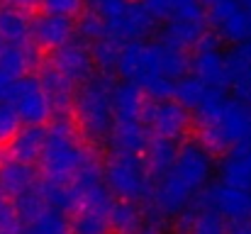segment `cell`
Listing matches in <instances>:
<instances>
[{"instance_id": "1", "label": "cell", "mask_w": 251, "mask_h": 234, "mask_svg": "<svg viewBox=\"0 0 251 234\" xmlns=\"http://www.w3.org/2000/svg\"><path fill=\"white\" fill-rule=\"evenodd\" d=\"M215 173V156L210 154L198 139H185L178 144V152L166 173L154 178L151 193L144 200L147 208L159 212L164 220H176L183 210H188L195 198L210 185Z\"/></svg>"}, {"instance_id": "2", "label": "cell", "mask_w": 251, "mask_h": 234, "mask_svg": "<svg viewBox=\"0 0 251 234\" xmlns=\"http://www.w3.org/2000/svg\"><path fill=\"white\" fill-rule=\"evenodd\" d=\"M190 117L198 130V142L212 156H227L251 142V103L239 98L220 93Z\"/></svg>"}, {"instance_id": "3", "label": "cell", "mask_w": 251, "mask_h": 234, "mask_svg": "<svg viewBox=\"0 0 251 234\" xmlns=\"http://www.w3.org/2000/svg\"><path fill=\"white\" fill-rule=\"evenodd\" d=\"M93 161L85 142L81 139L76 125L66 117L54 120V125L47 130L44 149L39 156V171L44 181L69 185L85 166Z\"/></svg>"}, {"instance_id": "4", "label": "cell", "mask_w": 251, "mask_h": 234, "mask_svg": "<svg viewBox=\"0 0 251 234\" xmlns=\"http://www.w3.org/2000/svg\"><path fill=\"white\" fill-rule=\"evenodd\" d=\"M112 88L115 78L95 74L81 83L74 93L71 112H74V125L93 147H105L112 127Z\"/></svg>"}, {"instance_id": "5", "label": "cell", "mask_w": 251, "mask_h": 234, "mask_svg": "<svg viewBox=\"0 0 251 234\" xmlns=\"http://www.w3.org/2000/svg\"><path fill=\"white\" fill-rule=\"evenodd\" d=\"M115 74L122 78V83H129L144 93L149 100H164L173 98V80L161 74L159 64V47L156 42H127L122 44L117 69Z\"/></svg>"}, {"instance_id": "6", "label": "cell", "mask_w": 251, "mask_h": 234, "mask_svg": "<svg viewBox=\"0 0 251 234\" xmlns=\"http://www.w3.org/2000/svg\"><path fill=\"white\" fill-rule=\"evenodd\" d=\"M102 183L115 200L144 203L151 193V173L142 154H120L110 152L105 163L100 166Z\"/></svg>"}, {"instance_id": "7", "label": "cell", "mask_w": 251, "mask_h": 234, "mask_svg": "<svg viewBox=\"0 0 251 234\" xmlns=\"http://www.w3.org/2000/svg\"><path fill=\"white\" fill-rule=\"evenodd\" d=\"M105 22L107 37L127 44V42H144L156 32V20L137 2V0H102L93 5Z\"/></svg>"}, {"instance_id": "8", "label": "cell", "mask_w": 251, "mask_h": 234, "mask_svg": "<svg viewBox=\"0 0 251 234\" xmlns=\"http://www.w3.org/2000/svg\"><path fill=\"white\" fill-rule=\"evenodd\" d=\"M142 122L147 130V139H168L173 144L185 142L190 127H193V117L190 112L173 98L164 100H147L144 110H142Z\"/></svg>"}, {"instance_id": "9", "label": "cell", "mask_w": 251, "mask_h": 234, "mask_svg": "<svg viewBox=\"0 0 251 234\" xmlns=\"http://www.w3.org/2000/svg\"><path fill=\"white\" fill-rule=\"evenodd\" d=\"M207 29L227 44H242L251 39V20L239 0H200Z\"/></svg>"}, {"instance_id": "10", "label": "cell", "mask_w": 251, "mask_h": 234, "mask_svg": "<svg viewBox=\"0 0 251 234\" xmlns=\"http://www.w3.org/2000/svg\"><path fill=\"white\" fill-rule=\"evenodd\" d=\"M188 74L202 80L210 88L225 90L227 93V66H225V52H222V42L207 32L195 49L188 54Z\"/></svg>"}, {"instance_id": "11", "label": "cell", "mask_w": 251, "mask_h": 234, "mask_svg": "<svg viewBox=\"0 0 251 234\" xmlns=\"http://www.w3.org/2000/svg\"><path fill=\"white\" fill-rule=\"evenodd\" d=\"M5 103L15 112L20 125H44L51 117V105H49L37 76L17 78L12 83Z\"/></svg>"}, {"instance_id": "12", "label": "cell", "mask_w": 251, "mask_h": 234, "mask_svg": "<svg viewBox=\"0 0 251 234\" xmlns=\"http://www.w3.org/2000/svg\"><path fill=\"white\" fill-rule=\"evenodd\" d=\"M49 66L54 71H59L69 83H74L76 88L85 83L88 78L95 76V66H93V56H90V47L83 39L74 37L71 42H66L64 47L54 49L49 56Z\"/></svg>"}, {"instance_id": "13", "label": "cell", "mask_w": 251, "mask_h": 234, "mask_svg": "<svg viewBox=\"0 0 251 234\" xmlns=\"http://www.w3.org/2000/svg\"><path fill=\"white\" fill-rule=\"evenodd\" d=\"M195 203L200 208L215 212L222 222H232V220L247 217V212L251 208V193L222 185V183H212L195 198Z\"/></svg>"}, {"instance_id": "14", "label": "cell", "mask_w": 251, "mask_h": 234, "mask_svg": "<svg viewBox=\"0 0 251 234\" xmlns=\"http://www.w3.org/2000/svg\"><path fill=\"white\" fill-rule=\"evenodd\" d=\"M76 37V25L74 20L66 17H54V15H39L32 17V32H29V44L44 52H54L71 42Z\"/></svg>"}, {"instance_id": "15", "label": "cell", "mask_w": 251, "mask_h": 234, "mask_svg": "<svg viewBox=\"0 0 251 234\" xmlns=\"http://www.w3.org/2000/svg\"><path fill=\"white\" fill-rule=\"evenodd\" d=\"M225 66L227 90L232 93V98L251 103V39L234 44L229 52H225Z\"/></svg>"}, {"instance_id": "16", "label": "cell", "mask_w": 251, "mask_h": 234, "mask_svg": "<svg viewBox=\"0 0 251 234\" xmlns=\"http://www.w3.org/2000/svg\"><path fill=\"white\" fill-rule=\"evenodd\" d=\"M207 25H205V15L202 17H176L164 22L161 32H159V42L173 47L178 52H193L195 44L207 34Z\"/></svg>"}, {"instance_id": "17", "label": "cell", "mask_w": 251, "mask_h": 234, "mask_svg": "<svg viewBox=\"0 0 251 234\" xmlns=\"http://www.w3.org/2000/svg\"><path fill=\"white\" fill-rule=\"evenodd\" d=\"M44 139H47L44 125H22L12 134V139L7 142V156L15 158V161L34 166L39 161V156H42Z\"/></svg>"}, {"instance_id": "18", "label": "cell", "mask_w": 251, "mask_h": 234, "mask_svg": "<svg viewBox=\"0 0 251 234\" xmlns=\"http://www.w3.org/2000/svg\"><path fill=\"white\" fill-rule=\"evenodd\" d=\"M37 171L29 163L15 161L10 156L0 158V193H5L10 200H15L17 195L32 190L37 185Z\"/></svg>"}, {"instance_id": "19", "label": "cell", "mask_w": 251, "mask_h": 234, "mask_svg": "<svg viewBox=\"0 0 251 234\" xmlns=\"http://www.w3.org/2000/svg\"><path fill=\"white\" fill-rule=\"evenodd\" d=\"M37 80H39V85H42V90H44V95H47V100L51 105V112L64 115V112L71 110L74 93H76V85L74 83H69L59 71H54L49 64L39 69Z\"/></svg>"}, {"instance_id": "20", "label": "cell", "mask_w": 251, "mask_h": 234, "mask_svg": "<svg viewBox=\"0 0 251 234\" xmlns=\"http://www.w3.org/2000/svg\"><path fill=\"white\" fill-rule=\"evenodd\" d=\"M176 230L178 234H225V222L215 212L193 203L176 217Z\"/></svg>"}, {"instance_id": "21", "label": "cell", "mask_w": 251, "mask_h": 234, "mask_svg": "<svg viewBox=\"0 0 251 234\" xmlns=\"http://www.w3.org/2000/svg\"><path fill=\"white\" fill-rule=\"evenodd\" d=\"M220 93H225V90L210 88V85H205L202 80H198V78L190 76V74L178 78L176 85H173V100H178L190 115H193L195 110H200L205 103H210V100H212L215 95H220Z\"/></svg>"}, {"instance_id": "22", "label": "cell", "mask_w": 251, "mask_h": 234, "mask_svg": "<svg viewBox=\"0 0 251 234\" xmlns=\"http://www.w3.org/2000/svg\"><path fill=\"white\" fill-rule=\"evenodd\" d=\"M32 17L25 10L2 5L0 7V39L2 44H29Z\"/></svg>"}, {"instance_id": "23", "label": "cell", "mask_w": 251, "mask_h": 234, "mask_svg": "<svg viewBox=\"0 0 251 234\" xmlns=\"http://www.w3.org/2000/svg\"><path fill=\"white\" fill-rule=\"evenodd\" d=\"M34 64H37V52L32 44H5L0 49V71H5L15 80L29 76Z\"/></svg>"}, {"instance_id": "24", "label": "cell", "mask_w": 251, "mask_h": 234, "mask_svg": "<svg viewBox=\"0 0 251 234\" xmlns=\"http://www.w3.org/2000/svg\"><path fill=\"white\" fill-rule=\"evenodd\" d=\"M144 222V208L129 200H112L107 210V227L112 234H134Z\"/></svg>"}, {"instance_id": "25", "label": "cell", "mask_w": 251, "mask_h": 234, "mask_svg": "<svg viewBox=\"0 0 251 234\" xmlns=\"http://www.w3.org/2000/svg\"><path fill=\"white\" fill-rule=\"evenodd\" d=\"M156 22H168L176 17H202L200 0H137Z\"/></svg>"}, {"instance_id": "26", "label": "cell", "mask_w": 251, "mask_h": 234, "mask_svg": "<svg viewBox=\"0 0 251 234\" xmlns=\"http://www.w3.org/2000/svg\"><path fill=\"white\" fill-rule=\"evenodd\" d=\"M217 178H220L217 183H222V185H229V188L251 193V166L237 152L227 154L220 161Z\"/></svg>"}, {"instance_id": "27", "label": "cell", "mask_w": 251, "mask_h": 234, "mask_svg": "<svg viewBox=\"0 0 251 234\" xmlns=\"http://www.w3.org/2000/svg\"><path fill=\"white\" fill-rule=\"evenodd\" d=\"M176 152H178V144H173L168 139H154V137L147 139V147H144L142 156L147 161V168H149L151 178H159L161 173H166L168 166L176 158Z\"/></svg>"}, {"instance_id": "28", "label": "cell", "mask_w": 251, "mask_h": 234, "mask_svg": "<svg viewBox=\"0 0 251 234\" xmlns=\"http://www.w3.org/2000/svg\"><path fill=\"white\" fill-rule=\"evenodd\" d=\"M90 47V56H93V66L98 69V74L102 76H115V69H117V59H120V52H122V42L112 39V37H102Z\"/></svg>"}, {"instance_id": "29", "label": "cell", "mask_w": 251, "mask_h": 234, "mask_svg": "<svg viewBox=\"0 0 251 234\" xmlns=\"http://www.w3.org/2000/svg\"><path fill=\"white\" fill-rule=\"evenodd\" d=\"M22 234H71L69 215L59 210H44L39 217L22 225Z\"/></svg>"}, {"instance_id": "30", "label": "cell", "mask_w": 251, "mask_h": 234, "mask_svg": "<svg viewBox=\"0 0 251 234\" xmlns=\"http://www.w3.org/2000/svg\"><path fill=\"white\" fill-rule=\"evenodd\" d=\"M12 203H15V210H17V215H20L22 225H25V222H29V220H34V217H39L44 210H51V208L47 205V200H44L42 190H39V181H37V185H34L32 190H27V193L17 195Z\"/></svg>"}, {"instance_id": "31", "label": "cell", "mask_w": 251, "mask_h": 234, "mask_svg": "<svg viewBox=\"0 0 251 234\" xmlns=\"http://www.w3.org/2000/svg\"><path fill=\"white\" fill-rule=\"evenodd\" d=\"M71 234H107V215H98V212H74V217H69Z\"/></svg>"}, {"instance_id": "32", "label": "cell", "mask_w": 251, "mask_h": 234, "mask_svg": "<svg viewBox=\"0 0 251 234\" xmlns=\"http://www.w3.org/2000/svg\"><path fill=\"white\" fill-rule=\"evenodd\" d=\"M76 37L83 39L85 44H93V42L107 37L105 22L100 20V15H98L95 10H88L83 17H81V22H78V27H76Z\"/></svg>"}, {"instance_id": "33", "label": "cell", "mask_w": 251, "mask_h": 234, "mask_svg": "<svg viewBox=\"0 0 251 234\" xmlns=\"http://www.w3.org/2000/svg\"><path fill=\"white\" fill-rule=\"evenodd\" d=\"M85 0H42L39 7L44 10V15H54V17H66V20H76L83 12Z\"/></svg>"}, {"instance_id": "34", "label": "cell", "mask_w": 251, "mask_h": 234, "mask_svg": "<svg viewBox=\"0 0 251 234\" xmlns=\"http://www.w3.org/2000/svg\"><path fill=\"white\" fill-rule=\"evenodd\" d=\"M0 234H22V220L5 193H0Z\"/></svg>"}, {"instance_id": "35", "label": "cell", "mask_w": 251, "mask_h": 234, "mask_svg": "<svg viewBox=\"0 0 251 234\" xmlns=\"http://www.w3.org/2000/svg\"><path fill=\"white\" fill-rule=\"evenodd\" d=\"M168 220H164L159 212H154L151 208L144 205V222L139 225V230L134 234H168Z\"/></svg>"}, {"instance_id": "36", "label": "cell", "mask_w": 251, "mask_h": 234, "mask_svg": "<svg viewBox=\"0 0 251 234\" xmlns=\"http://www.w3.org/2000/svg\"><path fill=\"white\" fill-rule=\"evenodd\" d=\"M17 130H20V120H17L15 112L7 107V103H0V147L7 144Z\"/></svg>"}, {"instance_id": "37", "label": "cell", "mask_w": 251, "mask_h": 234, "mask_svg": "<svg viewBox=\"0 0 251 234\" xmlns=\"http://www.w3.org/2000/svg\"><path fill=\"white\" fill-rule=\"evenodd\" d=\"M12 83H15V78H10L5 71H0V103H5V100H7V93H10Z\"/></svg>"}, {"instance_id": "38", "label": "cell", "mask_w": 251, "mask_h": 234, "mask_svg": "<svg viewBox=\"0 0 251 234\" xmlns=\"http://www.w3.org/2000/svg\"><path fill=\"white\" fill-rule=\"evenodd\" d=\"M39 2L42 0H5V5H10V7H17V10H32V7H39Z\"/></svg>"}, {"instance_id": "39", "label": "cell", "mask_w": 251, "mask_h": 234, "mask_svg": "<svg viewBox=\"0 0 251 234\" xmlns=\"http://www.w3.org/2000/svg\"><path fill=\"white\" fill-rule=\"evenodd\" d=\"M234 152H237V154L242 156V158H244V161L251 166V142H249V144H244V147H239V149H234Z\"/></svg>"}, {"instance_id": "40", "label": "cell", "mask_w": 251, "mask_h": 234, "mask_svg": "<svg viewBox=\"0 0 251 234\" xmlns=\"http://www.w3.org/2000/svg\"><path fill=\"white\" fill-rule=\"evenodd\" d=\"M242 2V7H244V12L249 15V20H251V0H239Z\"/></svg>"}, {"instance_id": "41", "label": "cell", "mask_w": 251, "mask_h": 234, "mask_svg": "<svg viewBox=\"0 0 251 234\" xmlns=\"http://www.w3.org/2000/svg\"><path fill=\"white\" fill-rule=\"evenodd\" d=\"M247 220H249V225H251V208H249V212H247Z\"/></svg>"}, {"instance_id": "42", "label": "cell", "mask_w": 251, "mask_h": 234, "mask_svg": "<svg viewBox=\"0 0 251 234\" xmlns=\"http://www.w3.org/2000/svg\"><path fill=\"white\" fill-rule=\"evenodd\" d=\"M2 47H5V44H2V39H0V49H2Z\"/></svg>"}, {"instance_id": "43", "label": "cell", "mask_w": 251, "mask_h": 234, "mask_svg": "<svg viewBox=\"0 0 251 234\" xmlns=\"http://www.w3.org/2000/svg\"><path fill=\"white\" fill-rule=\"evenodd\" d=\"M0 158H2V154H0Z\"/></svg>"}]
</instances>
